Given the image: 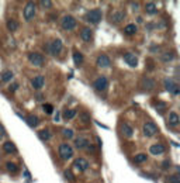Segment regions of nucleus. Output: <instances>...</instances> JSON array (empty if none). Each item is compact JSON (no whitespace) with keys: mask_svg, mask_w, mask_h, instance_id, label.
I'll use <instances>...</instances> for the list:
<instances>
[{"mask_svg":"<svg viewBox=\"0 0 180 183\" xmlns=\"http://www.w3.org/2000/svg\"><path fill=\"white\" fill-rule=\"evenodd\" d=\"M124 61L127 62V64L130 65V66L135 68L138 65V58L137 55L132 54V52H127V54H124Z\"/></svg>","mask_w":180,"mask_h":183,"instance_id":"12","label":"nucleus"},{"mask_svg":"<svg viewBox=\"0 0 180 183\" xmlns=\"http://www.w3.org/2000/svg\"><path fill=\"white\" fill-rule=\"evenodd\" d=\"M3 150H4V152H7V154L17 152V148H15L14 142H11V141H6V142L3 144Z\"/></svg>","mask_w":180,"mask_h":183,"instance_id":"20","label":"nucleus"},{"mask_svg":"<svg viewBox=\"0 0 180 183\" xmlns=\"http://www.w3.org/2000/svg\"><path fill=\"white\" fill-rule=\"evenodd\" d=\"M75 116H76V110H73V109L65 110V113H64V118L65 120H72Z\"/></svg>","mask_w":180,"mask_h":183,"instance_id":"28","label":"nucleus"},{"mask_svg":"<svg viewBox=\"0 0 180 183\" xmlns=\"http://www.w3.org/2000/svg\"><path fill=\"white\" fill-rule=\"evenodd\" d=\"M7 30L9 31H11V33H14V31H17L19 30V23L15 21L14 18H9V20H7Z\"/></svg>","mask_w":180,"mask_h":183,"instance_id":"21","label":"nucleus"},{"mask_svg":"<svg viewBox=\"0 0 180 183\" xmlns=\"http://www.w3.org/2000/svg\"><path fill=\"white\" fill-rule=\"evenodd\" d=\"M42 109H44V111H45L46 114H52V111H54V106H52V104H44L42 106Z\"/></svg>","mask_w":180,"mask_h":183,"instance_id":"35","label":"nucleus"},{"mask_svg":"<svg viewBox=\"0 0 180 183\" xmlns=\"http://www.w3.org/2000/svg\"><path fill=\"white\" fill-rule=\"evenodd\" d=\"M147 159H148L147 154H138V155L134 156V162H135V163H142V162H145Z\"/></svg>","mask_w":180,"mask_h":183,"instance_id":"30","label":"nucleus"},{"mask_svg":"<svg viewBox=\"0 0 180 183\" xmlns=\"http://www.w3.org/2000/svg\"><path fill=\"white\" fill-rule=\"evenodd\" d=\"M165 87L168 92H170V93H173V95H179V85L177 83L173 82V79H165Z\"/></svg>","mask_w":180,"mask_h":183,"instance_id":"10","label":"nucleus"},{"mask_svg":"<svg viewBox=\"0 0 180 183\" xmlns=\"http://www.w3.org/2000/svg\"><path fill=\"white\" fill-rule=\"evenodd\" d=\"M89 144H90L89 140L85 137H77L76 140H75V145H76L77 150H85V148H87Z\"/></svg>","mask_w":180,"mask_h":183,"instance_id":"16","label":"nucleus"},{"mask_svg":"<svg viewBox=\"0 0 180 183\" xmlns=\"http://www.w3.org/2000/svg\"><path fill=\"white\" fill-rule=\"evenodd\" d=\"M73 166L79 172H85V171H87V169H89V166H90V165H89V162L86 161L85 158H77L76 161L73 162Z\"/></svg>","mask_w":180,"mask_h":183,"instance_id":"11","label":"nucleus"},{"mask_svg":"<svg viewBox=\"0 0 180 183\" xmlns=\"http://www.w3.org/2000/svg\"><path fill=\"white\" fill-rule=\"evenodd\" d=\"M38 137H40V140H42V141H48L49 137H51V132H49L48 130H41V131L38 132Z\"/></svg>","mask_w":180,"mask_h":183,"instance_id":"31","label":"nucleus"},{"mask_svg":"<svg viewBox=\"0 0 180 183\" xmlns=\"http://www.w3.org/2000/svg\"><path fill=\"white\" fill-rule=\"evenodd\" d=\"M65 177H66V179H69L70 182H73V180H75L73 175H72V172H70V171H65Z\"/></svg>","mask_w":180,"mask_h":183,"instance_id":"39","label":"nucleus"},{"mask_svg":"<svg viewBox=\"0 0 180 183\" xmlns=\"http://www.w3.org/2000/svg\"><path fill=\"white\" fill-rule=\"evenodd\" d=\"M142 87L145 89V90H152V89L155 87V80L149 79V78H145V79L142 80Z\"/></svg>","mask_w":180,"mask_h":183,"instance_id":"22","label":"nucleus"},{"mask_svg":"<svg viewBox=\"0 0 180 183\" xmlns=\"http://www.w3.org/2000/svg\"><path fill=\"white\" fill-rule=\"evenodd\" d=\"M61 25H62V28L66 31L73 30V28L76 27V18L72 17V16H65L61 20Z\"/></svg>","mask_w":180,"mask_h":183,"instance_id":"5","label":"nucleus"},{"mask_svg":"<svg viewBox=\"0 0 180 183\" xmlns=\"http://www.w3.org/2000/svg\"><path fill=\"white\" fill-rule=\"evenodd\" d=\"M4 135H6V130H4L3 125L0 124V140H2V138H3Z\"/></svg>","mask_w":180,"mask_h":183,"instance_id":"42","label":"nucleus"},{"mask_svg":"<svg viewBox=\"0 0 180 183\" xmlns=\"http://www.w3.org/2000/svg\"><path fill=\"white\" fill-rule=\"evenodd\" d=\"M180 121L179 116H177V113H170L169 114V124L170 125H177Z\"/></svg>","mask_w":180,"mask_h":183,"instance_id":"27","label":"nucleus"},{"mask_svg":"<svg viewBox=\"0 0 180 183\" xmlns=\"http://www.w3.org/2000/svg\"><path fill=\"white\" fill-rule=\"evenodd\" d=\"M6 169L10 172V173H17V172H19V166H17L14 162H7V163H6Z\"/></svg>","mask_w":180,"mask_h":183,"instance_id":"26","label":"nucleus"},{"mask_svg":"<svg viewBox=\"0 0 180 183\" xmlns=\"http://www.w3.org/2000/svg\"><path fill=\"white\" fill-rule=\"evenodd\" d=\"M149 152L152 154V155H162V154L165 152V146L162 145V144H153V145H151L149 148Z\"/></svg>","mask_w":180,"mask_h":183,"instance_id":"15","label":"nucleus"},{"mask_svg":"<svg viewBox=\"0 0 180 183\" xmlns=\"http://www.w3.org/2000/svg\"><path fill=\"white\" fill-rule=\"evenodd\" d=\"M124 18H125V11L124 10H116V11H113L110 14V21L113 23V24H120Z\"/></svg>","mask_w":180,"mask_h":183,"instance_id":"8","label":"nucleus"},{"mask_svg":"<svg viewBox=\"0 0 180 183\" xmlns=\"http://www.w3.org/2000/svg\"><path fill=\"white\" fill-rule=\"evenodd\" d=\"M80 38H82L83 41H86V42H89V41L93 38V33L90 28H83L82 31H80Z\"/></svg>","mask_w":180,"mask_h":183,"instance_id":"17","label":"nucleus"},{"mask_svg":"<svg viewBox=\"0 0 180 183\" xmlns=\"http://www.w3.org/2000/svg\"><path fill=\"white\" fill-rule=\"evenodd\" d=\"M145 11L148 14H156L158 13V7H156V4L153 2H149V3L145 4Z\"/></svg>","mask_w":180,"mask_h":183,"instance_id":"23","label":"nucleus"},{"mask_svg":"<svg viewBox=\"0 0 180 183\" xmlns=\"http://www.w3.org/2000/svg\"><path fill=\"white\" fill-rule=\"evenodd\" d=\"M101 17H103V13L100 9H93L90 11H87L86 14V21L92 23V24H99L101 21Z\"/></svg>","mask_w":180,"mask_h":183,"instance_id":"2","label":"nucleus"},{"mask_svg":"<svg viewBox=\"0 0 180 183\" xmlns=\"http://www.w3.org/2000/svg\"><path fill=\"white\" fill-rule=\"evenodd\" d=\"M155 109H156V111H159V113H163V110L166 109V104H165V103H160V101H159V103L155 104Z\"/></svg>","mask_w":180,"mask_h":183,"instance_id":"36","label":"nucleus"},{"mask_svg":"<svg viewBox=\"0 0 180 183\" xmlns=\"http://www.w3.org/2000/svg\"><path fill=\"white\" fill-rule=\"evenodd\" d=\"M49 49V54L52 55H58L59 52L62 51V41L61 40H54L48 47Z\"/></svg>","mask_w":180,"mask_h":183,"instance_id":"9","label":"nucleus"},{"mask_svg":"<svg viewBox=\"0 0 180 183\" xmlns=\"http://www.w3.org/2000/svg\"><path fill=\"white\" fill-rule=\"evenodd\" d=\"M142 132L145 137H153V135H156L159 132V128L153 121H147L142 127Z\"/></svg>","mask_w":180,"mask_h":183,"instance_id":"3","label":"nucleus"},{"mask_svg":"<svg viewBox=\"0 0 180 183\" xmlns=\"http://www.w3.org/2000/svg\"><path fill=\"white\" fill-rule=\"evenodd\" d=\"M110 58L107 56L106 54H101L97 56V61H96V65L100 68H107V66H110Z\"/></svg>","mask_w":180,"mask_h":183,"instance_id":"13","label":"nucleus"},{"mask_svg":"<svg viewBox=\"0 0 180 183\" xmlns=\"http://www.w3.org/2000/svg\"><path fill=\"white\" fill-rule=\"evenodd\" d=\"M169 183H180L179 175H173V176H170V179H169Z\"/></svg>","mask_w":180,"mask_h":183,"instance_id":"38","label":"nucleus"},{"mask_svg":"<svg viewBox=\"0 0 180 183\" xmlns=\"http://www.w3.org/2000/svg\"><path fill=\"white\" fill-rule=\"evenodd\" d=\"M173 58H174V54H173V52H165V54L162 55V61H165V62L172 61Z\"/></svg>","mask_w":180,"mask_h":183,"instance_id":"33","label":"nucleus"},{"mask_svg":"<svg viewBox=\"0 0 180 183\" xmlns=\"http://www.w3.org/2000/svg\"><path fill=\"white\" fill-rule=\"evenodd\" d=\"M137 31H138V27L135 24H128V25H125V28H124L125 35H134Z\"/></svg>","mask_w":180,"mask_h":183,"instance_id":"24","label":"nucleus"},{"mask_svg":"<svg viewBox=\"0 0 180 183\" xmlns=\"http://www.w3.org/2000/svg\"><path fill=\"white\" fill-rule=\"evenodd\" d=\"M13 79V72L11 70H4L0 73V80L2 82H10Z\"/></svg>","mask_w":180,"mask_h":183,"instance_id":"25","label":"nucleus"},{"mask_svg":"<svg viewBox=\"0 0 180 183\" xmlns=\"http://www.w3.org/2000/svg\"><path fill=\"white\" fill-rule=\"evenodd\" d=\"M93 87L97 92H104L108 87V79H107L106 76H99L97 79L93 82Z\"/></svg>","mask_w":180,"mask_h":183,"instance_id":"6","label":"nucleus"},{"mask_svg":"<svg viewBox=\"0 0 180 183\" xmlns=\"http://www.w3.org/2000/svg\"><path fill=\"white\" fill-rule=\"evenodd\" d=\"M35 11H37V6L34 2H27L24 6V18L25 21H31L35 16Z\"/></svg>","mask_w":180,"mask_h":183,"instance_id":"4","label":"nucleus"},{"mask_svg":"<svg viewBox=\"0 0 180 183\" xmlns=\"http://www.w3.org/2000/svg\"><path fill=\"white\" fill-rule=\"evenodd\" d=\"M62 135H64L65 138H68V140H70V138H73V131H72L70 128H64V130H62Z\"/></svg>","mask_w":180,"mask_h":183,"instance_id":"32","label":"nucleus"},{"mask_svg":"<svg viewBox=\"0 0 180 183\" xmlns=\"http://www.w3.org/2000/svg\"><path fill=\"white\" fill-rule=\"evenodd\" d=\"M169 168H170V161L166 159V161L162 162V169H169Z\"/></svg>","mask_w":180,"mask_h":183,"instance_id":"40","label":"nucleus"},{"mask_svg":"<svg viewBox=\"0 0 180 183\" xmlns=\"http://www.w3.org/2000/svg\"><path fill=\"white\" fill-rule=\"evenodd\" d=\"M79 118H80V121H82L83 124H87V123H90V116H89L87 113H80Z\"/></svg>","mask_w":180,"mask_h":183,"instance_id":"34","label":"nucleus"},{"mask_svg":"<svg viewBox=\"0 0 180 183\" xmlns=\"http://www.w3.org/2000/svg\"><path fill=\"white\" fill-rule=\"evenodd\" d=\"M55 121H59V113L55 114Z\"/></svg>","mask_w":180,"mask_h":183,"instance_id":"44","label":"nucleus"},{"mask_svg":"<svg viewBox=\"0 0 180 183\" xmlns=\"http://www.w3.org/2000/svg\"><path fill=\"white\" fill-rule=\"evenodd\" d=\"M121 131H122V134H124V137H127V138H131L132 134H134L132 127L130 124H127V123H124V124L121 125Z\"/></svg>","mask_w":180,"mask_h":183,"instance_id":"18","label":"nucleus"},{"mask_svg":"<svg viewBox=\"0 0 180 183\" xmlns=\"http://www.w3.org/2000/svg\"><path fill=\"white\" fill-rule=\"evenodd\" d=\"M44 83H45V79H44L42 75H37V76L31 80V85H33V87L35 90H40L41 87H44Z\"/></svg>","mask_w":180,"mask_h":183,"instance_id":"14","label":"nucleus"},{"mask_svg":"<svg viewBox=\"0 0 180 183\" xmlns=\"http://www.w3.org/2000/svg\"><path fill=\"white\" fill-rule=\"evenodd\" d=\"M17 89H19V83H17V82H14L13 85L9 86V90H10V92H15Z\"/></svg>","mask_w":180,"mask_h":183,"instance_id":"41","label":"nucleus"},{"mask_svg":"<svg viewBox=\"0 0 180 183\" xmlns=\"http://www.w3.org/2000/svg\"><path fill=\"white\" fill-rule=\"evenodd\" d=\"M73 61H75V65H82V62H83V55L80 54V52H77V51H75L73 52Z\"/></svg>","mask_w":180,"mask_h":183,"instance_id":"29","label":"nucleus"},{"mask_svg":"<svg viewBox=\"0 0 180 183\" xmlns=\"http://www.w3.org/2000/svg\"><path fill=\"white\" fill-rule=\"evenodd\" d=\"M25 121H27V124L30 125L31 128H35L38 125V123H40V118H38L37 116H34V114H30V116L25 117Z\"/></svg>","mask_w":180,"mask_h":183,"instance_id":"19","label":"nucleus"},{"mask_svg":"<svg viewBox=\"0 0 180 183\" xmlns=\"http://www.w3.org/2000/svg\"><path fill=\"white\" fill-rule=\"evenodd\" d=\"M58 155L62 161H68L73 156V148L69 144H61L58 148Z\"/></svg>","mask_w":180,"mask_h":183,"instance_id":"1","label":"nucleus"},{"mask_svg":"<svg viewBox=\"0 0 180 183\" xmlns=\"http://www.w3.org/2000/svg\"><path fill=\"white\" fill-rule=\"evenodd\" d=\"M28 61H30V64H33L34 66H42L45 59H44V56L41 54H38V52H31V54H28Z\"/></svg>","mask_w":180,"mask_h":183,"instance_id":"7","label":"nucleus"},{"mask_svg":"<svg viewBox=\"0 0 180 183\" xmlns=\"http://www.w3.org/2000/svg\"><path fill=\"white\" fill-rule=\"evenodd\" d=\"M24 175L28 177V179H30V177H31V175H30V172H28V171H25V172H24Z\"/></svg>","mask_w":180,"mask_h":183,"instance_id":"43","label":"nucleus"},{"mask_svg":"<svg viewBox=\"0 0 180 183\" xmlns=\"http://www.w3.org/2000/svg\"><path fill=\"white\" fill-rule=\"evenodd\" d=\"M40 4L42 7H46V9H51V7L54 6V3H52V2H49V0H41Z\"/></svg>","mask_w":180,"mask_h":183,"instance_id":"37","label":"nucleus"}]
</instances>
